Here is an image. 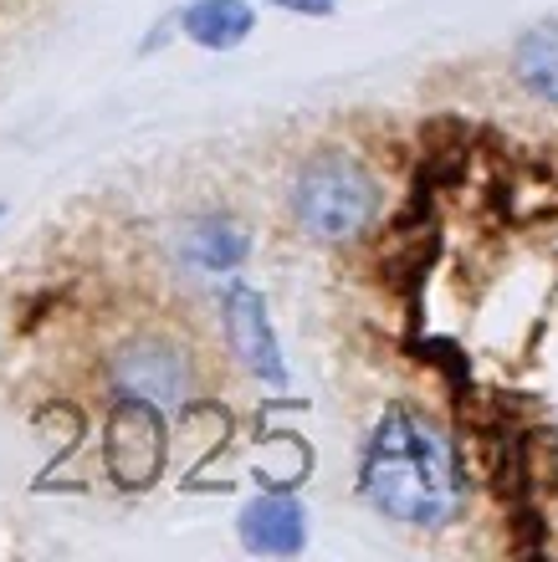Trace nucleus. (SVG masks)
Wrapping results in <instances>:
<instances>
[{
    "instance_id": "1",
    "label": "nucleus",
    "mask_w": 558,
    "mask_h": 562,
    "mask_svg": "<svg viewBox=\"0 0 558 562\" xmlns=\"http://www.w3.org/2000/svg\"><path fill=\"white\" fill-rule=\"evenodd\" d=\"M359 486L389 522L446 527L466 501V465L457 455V440H446L425 414L410 404H389L369 435Z\"/></svg>"
},
{
    "instance_id": "2",
    "label": "nucleus",
    "mask_w": 558,
    "mask_h": 562,
    "mask_svg": "<svg viewBox=\"0 0 558 562\" xmlns=\"http://www.w3.org/2000/svg\"><path fill=\"white\" fill-rule=\"evenodd\" d=\"M292 210L313 241H354L379 216V180L359 164L354 154L323 149L313 154L292 180Z\"/></svg>"
},
{
    "instance_id": "3",
    "label": "nucleus",
    "mask_w": 558,
    "mask_h": 562,
    "mask_svg": "<svg viewBox=\"0 0 558 562\" xmlns=\"http://www.w3.org/2000/svg\"><path fill=\"white\" fill-rule=\"evenodd\" d=\"M102 465L119 480L123 491H144L154 486L159 465H165V425L149 399L123 394L108 410V430H102Z\"/></svg>"
},
{
    "instance_id": "4",
    "label": "nucleus",
    "mask_w": 558,
    "mask_h": 562,
    "mask_svg": "<svg viewBox=\"0 0 558 562\" xmlns=\"http://www.w3.org/2000/svg\"><path fill=\"white\" fill-rule=\"evenodd\" d=\"M220 317H226L231 353L246 364V374H256L262 383H288V364H282L277 332H271V322H267V302H262V292L231 281V286H226V302H220Z\"/></svg>"
},
{
    "instance_id": "5",
    "label": "nucleus",
    "mask_w": 558,
    "mask_h": 562,
    "mask_svg": "<svg viewBox=\"0 0 558 562\" xmlns=\"http://www.w3.org/2000/svg\"><path fill=\"white\" fill-rule=\"evenodd\" d=\"M113 383L123 394L149 399V404H180L190 394L185 353L170 347L165 338H138L113 358Z\"/></svg>"
},
{
    "instance_id": "6",
    "label": "nucleus",
    "mask_w": 558,
    "mask_h": 562,
    "mask_svg": "<svg viewBox=\"0 0 558 562\" xmlns=\"http://www.w3.org/2000/svg\"><path fill=\"white\" fill-rule=\"evenodd\" d=\"M241 542L252 552H303L307 542V516L298 501L288 497H256L246 512H241Z\"/></svg>"
},
{
    "instance_id": "7",
    "label": "nucleus",
    "mask_w": 558,
    "mask_h": 562,
    "mask_svg": "<svg viewBox=\"0 0 558 562\" xmlns=\"http://www.w3.org/2000/svg\"><path fill=\"white\" fill-rule=\"evenodd\" d=\"M180 26H185V36L195 41V47L231 51V47H241V41L252 36L256 16H252V5H246V0H195V5H185Z\"/></svg>"
},
{
    "instance_id": "8",
    "label": "nucleus",
    "mask_w": 558,
    "mask_h": 562,
    "mask_svg": "<svg viewBox=\"0 0 558 562\" xmlns=\"http://www.w3.org/2000/svg\"><path fill=\"white\" fill-rule=\"evenodd\" d=\"M246 251H252L246 231L226 216L195 220L185 231V241H180V256H185L190 266H201V271H231V266L246 261Z\"/></svg>"
},
{
    "instance_id": "9",
    "label": "nucleus",
    "mask_w": 558,
    "mask_h": 562,
    "mask_svg": "<svg viewBox=\"0 0 558 562\" xmlns=\"http://www.w3.org/2000/svg\"><path fill=\"white\" fill-rule=\"evenodd\" d=\"M512 72H518V83H523L533 98H543V102H554L558 108V21L533 26V32L518 41V51H512Z\"/></svg>"
},
{
    "instance_id": "10",
    "label": "nucleus",
    "mask_w": 558,
    "mask_h": 562,
    "mask_svg": "<svg viewBox=\"0 0 558 562\" xmlns=\"http://www.w3.org/2000/svg\"><path fill=\"white\" fill-rule=\"evenodd\" d=\"M271 5H282V11H298V16H328L339 0H271Z\"/></svg>"
},
{
    "instance_id": "11",
    "label": "nucleus",
    "mask_w": 558,
    "mask_h": 562,
    "mask_svg": "<svg viewBox=\"0 0 558 562\" xmlns=\"http://www.w3.org/2000/svg\"><path fill=\"white\" fill-rule=\"evenodd\" d=\"M0 216H5V210H0Z\"/></svg>"
}]
</instances>
